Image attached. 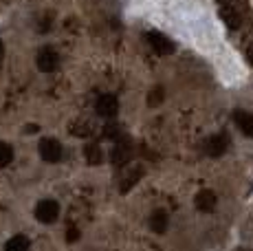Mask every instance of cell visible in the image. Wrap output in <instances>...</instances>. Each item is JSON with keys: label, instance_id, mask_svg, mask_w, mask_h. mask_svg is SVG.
<instances>
[{"label": "cell", "instance_id": "1", "mask_svg": "<svg viewBox=\"0 0 253 251\" xmlns=\"http://www.w3.org/2000/svg\"><path fill=\"white\" fill-rule=\"evenodd\" d=\"M38 150H40V157L44 159L46 163H57L62 159V154H64L62 143L57 141V139H53V137H44V139H42L40 146H38Z\"/></svg>", "mask_w": 253, "mask_h": 251}, {"label": "cell", "instance_id": "2", "mask_svg": "<svg viewBox=\"0 0 253 251\" xmlns=\"http://www.w3.org/2000/svg\"><path fill=\"white\" fill-rule=\"evenodd\" d=\"M57 216H60V205H57L55 201L44 199V201H40L36 205V218L40 220V223L51 225V223H55L57 220Z\"/></svg>", "mask_w": 253, "mask_h": 251}, {"label": "cell", "instance_id": "3", "mask_svg": "<svg viewBox=\"0 0 253 251\" xmlns=\"http://www.w3.org/2000/svg\"><path fill=\"white\" fill-rule=\"evenodd\" d=\"M36 64L42 73H53V71L60 66V55L51 49V46H44V49L38 51L36 55Z\"/></svg>", "mask_w": 253, "mask_h": 251}, {"label": "cell", "instance_id": "4", "mask_svg": "<svg viewBox=\"0 0 253 251\" xmlns=\"http://www.w3.org/2000/svg\"><path fill=\"white\" fill-rule=\"evenodd\" d=\"M145 40H148V44L152 46V51L159 53V55H169V53L174 51V42L159 31H148L145 33Z\"/></svg>", "mask_w": 253, "mask_h": 251}, {"label": "cell", "instance_id": "5", "mask_svg": "<svg viewBox=\"0 0 253 251\" xmlns=\"http://www.w3.org/2000/svg\"><path fill=\"white\" fill-rule=\"evenodd\" d=\"M205 152L209 157H222L229 148V134L227 132H218V134H211V137L205 141Z\"/></svg>", "mask_w": 253, "mask_h": 251}, {"label": "cell", "instance_id": "6", "mask_svg": "<svg viewBox=\"0 0 253 251\" xmlns=\"http://www.w3.org/2000/svg\"><path fill=\"white\" fill-rule=\"evenodd\" d=\"M95 110L99 117L113 119V117H117V113H119V99H117L115 95H101V97L95 101Z\"/></svg>", "mask_w": 253, "mask_h": 251}, {"label": "cell", "instance_id": "7", "mask_svg": "<svg viewBox=\"0 0 253 251\" xmlns=\"http://www.w3.org/2000/svg\"><path fill=\"white\" fill-rule=\"evenodd\" d=\"M194 205H196L198 211H205V214H209V211L216 209L218 205V196L213 194L211 190H201L196 196H194Z\"/></svg>", "mask_w": 253, "mask_h": 251}, {"label": "cell", "instance_id": "8", "mask_svg": "<svg viewBox=\"0 0 253 251\" xmlns=\"http://www.w3.org/2000/svg\"><path fill=\"white\" fill-rule=\"evenodd\" d=\"M169 225V216L165 209H154L148 218V227L154 231V234H165Z\"/></svg>", "mask_w": 253, "mask_h": 251}, {"label": "cell", "instance_id": "9", "mask_svg": "<svg viewBox=\"0 0 253 251\" xmlns=\"http://www.w3.org/2000/svg\"><path fill=\"white\" fill-rule=\"evenodd\" d=\"M141 176H143V167H141V166L128 167V170L124 172V178H121V192L126 194L128 190H132V185H137Z\"/></svg>", "mask_w": 253, "mask_h": 251}, {"label": "cell", "instance_id": "10", "mask_svg": "<svg viewBox=\"0 0 253 251\" xmlns=\"http://www.w3.org/2000/svg\"><path fill=\"white\" fill-rule=\"evenodd\" d=\"M233 122H236V126L247 137L253 139V115L251 113H247V110H236V113H233Z\"/></svg>", "mask_w": 253, "mask_h": 251}, {"label": "cell", "instance_id": "11", "mask_svg": "<svg viewBox=\"0 0 253 251\" xmlns=\"http://www.w3.org/2000/svg\"><path fill=\"white\" fill-rule=\"evenodd\" d=\"M220 18L227 22L231 29H238L242 25V13L240 7H220Z\"/></svg>", "mask_w": 253, "mask_h": 251}, {"label": "cell", "instance_id": "12", "mask_svg": "<svg viewBox=\"0 0 253 251\" xmlns=\"http://www.w3.org/2000/svg\"><path fill=\"white\" fill-rule=\"evenodd\" d=\"M130 154H132V150H130V143L128 141H121V143H117L115 146V150H113V163L115 166H126V163L130 161Z\"/></svg>", "mask_w": 253, "mask_h": 251}, {"label": "cell", "instance_id": "13", "mask_svg": "<svg viewBox=\"0 0 253 251\" xmlns=\"http://www.w3.org/2000/svg\"><path fill=\"white\" fill-rule=\"evenodd\" d=\"M29 249H31V240H29L27 236H22V234L9 238L7 245H4V251H29Z\"/></svg>", "mask_w": 253, "mask_h": 251}, {"label": "cell", "instance_id": "14", "mask_svg": "<svg viewBox=\"0 0 253 251\" xmlns=\"http://www.w3.org/2000/svg\"><path fill=\"white\" fill-rule=\"evenodd\" d=\"M86 161H88L90 166H99V163L104 161V152H101L99 143H88V146H86Z\"/></svg>", "mask_w": 253, "mask_h": 251}, {"label": "cell", "instance_id": "15", "mask_svg": "<svg viewBox=\"0 0 253 251\" xmlns=\"http://www.w3.org/2000/svg\"><path fill=\"white\" fill-rule=\"evenodd\" d=\"M13 161V148L9 143L0 141V167H7Z\"/></svg>", "mask_w": 253, "mask_h": 251}, {"label": "cell", "instance_id": "16", "mask_svg": "<svg viewBox=\"0 0 253 251\" xmlns=\"http://www.w3.org/2000/svg\"><path fill=\"white\" fill-rule=\"evenodd\" d=\"M163 101V88L161 86H157L154 90H150V97H148V104L150 106H159Z\"/></svg>", "mask_w": 253, "mask_h": 251}, {"label": "cell", "instance_id": "17", "mask_svg": "<svg viewBox=\"0 0 253 251\" xmlns=\"http://www.w3.org/2000/svg\"><path fill=\"white\" fill-rule=\"evenodd\" d=\"M220 7H240V0H218Z\"/></svg>", "mask_w": 253, "mask_h": 251}, {"label": "cell", "instance_id": "18", "mask_svg": "<svg viewBox=\"0 0 253 251\" xmlns=\"http://www.w3.org/2000/svg\"><path fill=\"white\" fill-rule=\"evenodd\" d=\"M77 238H80V231H77V229H69V243H75Z\"/></svg>", "mask_w": 253, "mask_h": 251}, {"label": "cell", "instance_id": "19", "mask_svg": "<svg viewBox=\"0 0 253 251\" xmlns=\"http://www.w3.org/2000/svg\"><path fill=\"white\" fill-rule=\"evenodd\" d=\"M247 60H249L251 64H253V42H251V46H249V49H247Z\"/></svg>", "mask_w": 253, "mask_h": 251}, {"label": "cell", "instance_id": "20", "mask_svg": "<svg viewBox=\"0 0 253 251\" xmlns=\"http://www.w3.org/2000/svg\"><path fill=\"white\" fill-rule=\"evenodd\" d=\"M2 55H4V44H2V40H0V60H2Z\"/></svg>", "mask_w": 253, "mask_h": 251}, {"label": "cell", "instance_id": "21", "mask_svg": "<svg viewBox=\"0 0 253 251\" xmlns=\"http://www.w3.org/2000/svg\"><path fill=\"white\" fill-rule=\"evenodd\" d=\"M238 251H247V249H238Z\"/></svg>", "mask_w": 253, "mask_h": 251}]
</instances>
